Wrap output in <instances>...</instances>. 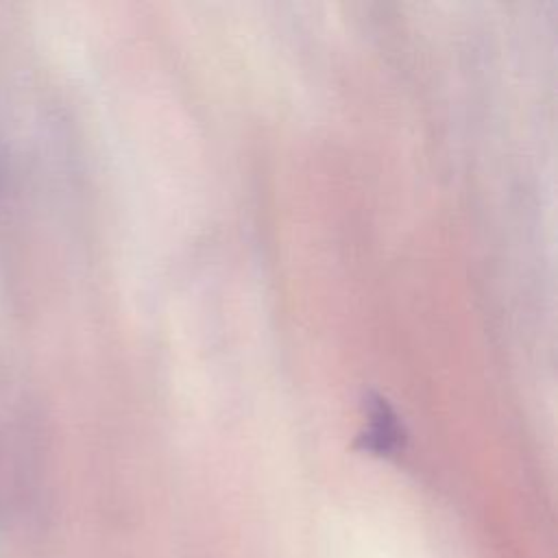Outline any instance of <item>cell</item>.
Instances as JSON below:
<instances>
[{
  "label": "cell",
  "instance_id": "cell-1",
  "mask_svg": "<svg viewBox=\"0 0 558 558\" xmlns=\"http://www.w3.org/2000/svg\"><path fill=\"white\" fill-rule=\"evenodd\" d=\"M399 445V427L386 403L377 401L371 425L364 434V447L377 453H390Z\"/></svg>",
  "mask_w": 558,
  "mask_h": 558
}]
</instances>
